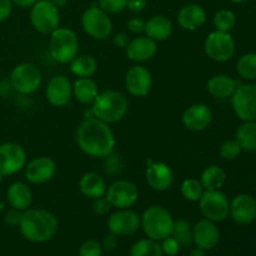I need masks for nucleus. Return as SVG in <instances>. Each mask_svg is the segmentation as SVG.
<instances>
[{
	"mask_svg": "<svg viewBox=\"0 0 256 256\" xmlns=\"http://www.w3.org/2000/svg\"><path fill=\"white\" fill-rule=\"evenodd\" d=\"M118 238L115 234L112 232H109L108 235H105L104 239L102 242V250H106V252H112V250L116 249L118 246Z\"/></svg>",
	"mask_w": 256,
	"mask_h": 256,
	"instance_id": "c03bdc74",
	"label": "nucleus"
},
{
	"mask_svg": "<svg viewBox=\"0 0 256 256\" xmlns=\"http://www.w3.org/2000/svg\"><path fill=\"white\" fill-rule=\"evenodd\" d=\"M205 190L200 180L195 179V178H188L180 185V192H182V198L190 202H199Z\"/></svg>",
	"mask_w": 256,
	"mask_h": 256,
	"instance_id": "72a5a7b5",
	"label": "nucleus"
},
{
	"mask_svg": "<svg viewBox=\"0 0 256 256\" xmlns=\"http://www.w3.org/2000/svg\"><path fill=\"white\" fill-rule=\"evenodd\" d=\"M36 2L38 0H12V5H15V6H18V8H22V9H28V8H32Z\"/></svg>",
	"mask_w": 256,
	"mask_h": 256,
	"instance_id": "8fccbe9b",
	"label": "nucleus"
},
{
	"mask_svg": "<svg viewBox=\"0 0 256 256\" xmlns=\"http://www.w3.org/2000/svg\"><path fill=\"white\" fill-rule=\"evenodd\" d=\"M128 59L135 62H145L152 60L158 52V44L146 35H139L130 40L125 48Z\"/></svg>",
	"mask_w": 256,
	"mask_h": 256,
	"instance_id": "4be33fe9",
	"label": "nucleus"
},
{
	"mask_svg": "<svg viewBox=\"0 0 256 256\" xmlns=\"http://www.w3.org/2000/svg\"><path fill=\"white\" fill-rule=\"evenodd\" d=\"M199 180L204 190H220L226 182V172L219 165H209L202 170Z\"/></svg>",
	"mask_w": 256,
	"mask_h": 256,
	"instance_id": "c85d7f7f",
	"label": "nucleus"
},
{
	"mask_svg": "<svg viewBox=\"0 0 256 256\" xmlns=\"http://www.w3.org/2000/svg\"><path fill=\"white\" fill-rule=\"evenodd\" d=\"M232 106L242 122H256V84L238 85L232 95Z\"/></svg>",
	"mask_w": 256,
	"mask_h": 256,
	"instance_id": "9b49d317",
	"label": "nucleus"
},
{
	"mask_svg": "<svg viewBox=\"0 0 256 256\" xmlns=\"http://www.w3.org/2000/svg\"><path fill=\"white\" fill-rule=\"evenodd\" d=\"M198 202L202 214L210 222H224L230 214V202L222 190H205Z\"/></svg>",
	"mask_w": 256,
	"mask_h": 256,
	"instance_id": "9d476101",
	"label": "nucleus"
},
{
	"mask_svg": "<svg viewBox=\"0 0 256 256\" xmlns=\"http://www.w3.org/2000/svg\"><path fill=\"white\" fill-rule=\"evenodd\" d=\"M102 246L96 240H86L79 249V256H102Z\"/></svg>",
	"mask_w": 256,
	"mask_h": 256,
	"instance_id": "ea45409f",
	"label": "nucleus"
},
{
	"mask_svg": "<svg viewBox=\"0 0 256 256\" xmlns=\"http://www.w3.org/2000/svg\"><path fill=\"white\" fill-rule=\"evenodd\" d=\"M42 82V74L32 62H22L12 69L10 74V85L22 95L34 94Z\"/></svg>",
	"mask_w": 256,
	"mask_h": 256,
	"instance_id": "0eeeda50",
	"label": "nucleus"
},
{
	"mask_svg": "<svg viewBox=\"0 0 256 256\" xmlns=\"http://www.w3.org/2000/svg\"><path fill=\"white\" fill-rule=\"evenodd\" d=\"M230 2H232L234 4H242V2H248V0H230Z\"/></svg>",
	"mask_w": 256,
	"mask_h": 256,
	"instance_id": "864d4df0",
	"label": "nucleus"
},
{
	"mask_svg": "<svg viewBox=\"0 0 256 256\" xmlns=\"http://www.w3.org/2000/svg\"><path fill=\"white\" fill-rule=\"evenodd\" d=\"M98 70V62L92 55H78L70 62V72L78 78H92Z\"/></svg>",
	"mask_w": 256,
	"mask_h": 256,
	"instance_id": "c756f323",
	"label": "nucleus"
},
{
	"mask_svg": "<svg viewBox=\"0 0 256 256\" xmlns=\"http://www.w3.org/2000/svg\"><path fill=\"white\" fill-rule=\"evenodd\" d=\"M128 29H129L130 32H132V34L135 35L142 34L145 30V22L142 18H132V19L128 22Z\"/></svg>",
	"mask_w": 256,
	"mask_h": 256,
	"instance_id": "37998d69",
	"label": "nucleus"
},
{
	"mask_svg": "<svg viewBox=\"0 0 256 256\" xmlns=\"http://www.w3.org/2000/svg\"><path fill=\"white\" fill-rule=\"evenodd\" d=\"M182 125L190 132H204L212 124V112L206 104H192L182 112Z\"/></svg>",
	"mask_w": 256,
	"mask_h": 256,
	"instance_id": "6ab92c4d",
	"label": "nucleus"
},
{
	"mask_svg": "<svg viewBox=\"0 0 256 256\" xmlns=\"http://www.w3.org/2000/svg\"><path fill=\"white\" fill-rule=\"evenodd\" d=\"M59 222L52 212L44 209H26L22 212L19 229L22 236L32 242H45L58 232Z\"/></svg>",
	"mask_w": 256,
	"mask_h": 256,
	"instance_id": "f03ea898",
	"label": "nucleus"
},
{
	"mask_svg": "<svg viewBox=\"0 0 256 256\" xmlns=\"http://www.w3.org/2000/svg\"><path fill=\"white\" fill-rule=\"evenodd\" d=\"M236 72L244 80H256V52L242 55L236 62Z\"/></svg>",
	"mask_w": 256,
	"mask_h": 256,
	"instance_id": "f704fd0d",
	"label": "nucleus"
},
{
	"mask_svg": "<svg viewBox=\"0 0 256 256\" xmlns=\"http://www.w3.org/2000/svg\"><path fill=\"white\" fill-rule=\"evenodd\" d=\"M232 220L240 225H249L256 219V200L250 194H239L230 202Z\"/></svg>",
	"mask_w": 256,
	"mask_h": 256,
	"instance_id": "412c9836",
	"label": "nucleus"
},
{
	"mask_svg": "<svg viewBox=\"0 0 256 256\" xmlns=\"http://www.w3.org/2000/svg\"><path fill=\"white\" fill-rule=\"evenodd\" d=\"M45 96L52 106L64 108L72 99V84L65 75H55L49 80Z\"/></svg>",
	"mask_w": 256,
	"mask_h": 256,
	"instance_id": "a211bd4d",
	"label": "nucleus"
},
{
	"mask_svg": "<svg viewBox=\"0 0 256 256\" xmlns=\"http://www.w3.org/2000/svg\"><path fill=\"white\" fill-rule=\"evenodd\" d=\"M25 178L30 184H46L56 174V162L49 156H38L25 165Z\"/></svg>",
	"mask_w": 256,
	"mask_h": 256,
	"instance_id": "2eb2a0df",
	"label": "nucleus"
},
{
	"mask_svg": "<svg viewBox=\"0 0 256 256\" xmlns=\"http://www.w3.org/2000/svg\"><path fill=\"white\" fill-rule=\"evenodd\" d=\"M140 226L149 239L162 242L172 235L174 219L166 208L152 205L146 208L140 216Z\"/></svg>",
	"mask_w": 256,
	"mask_h": 256,
	"instance_id": "20e7f679",
	"label": "nucleus"
},
{
	"mask_svg": "<svg viewBox=\"0 0 256 256\" xmlns=\"http://www.w3.org/2000/svg\"><path fill=\"white\" fill-rule=\"evenodd\" d=\"M92 105V116L109 125L122 122L129 110L128 98L122 92L112 89L99 92Z\"/></svg>",
	"mask_w": 256,
	"mask_h": 256,
	"instance_id": "7ed1b4c3",
	"label": "nucleus"
},
{
	"mask_svg": "<svg viewBox=\"0 0 256 256\" xmlns=\"http://www.w3.org/2000/svg\"><path fill=\"white\" fill-rule=\"evenodd\" d=\"M212 22H214L215 30L230 32L234 29L235 25H236V15H235L232 10L222 9L215 12Z\"/></svg>",
	"mask_w": 256,
	"mask_h": 256,
	"instance_id": "c9c22d12",
	"label": "nucleus"
},
{
	"mask_svg": "<svg viewBox=\"0 0 256 256\" xmlns=\"http://www.w3.org/2000/svg\"><path fill=\"white\" fill-rule=\"evenodd\" d=\"M52 2H54L55 5H56L58 8H62V6H65V5H66V2H68V0H52Z\"/></svg>",
	"mask_w": 256,
	"mask_h": 256,
	"instance_id": "603ef678",
	"label": "nucleus"
},
{
	"mask_svg": "<svg viewBox=\"0 0 256 256\" xmlns=\"http://www.w3.org/2000/svg\"><path fill=\"white\" fill-rule=\"evenodd\" d=\"M204 52L212 62H226L235 55L236 45L230 32L214 30L205 39Z\"/></svg>",
	"mask_w": 256,
	"mask_h": 256,
	"instance_id": "1a4fd4ad",
	"label": "nucleus"
},
{
	"mask_svg": "<svg viewBox=\"0 0 256 256\" xmlns=\"http://www.w3.org/2000/svg\"><path fill=\"white\" fill-rule=\"evenodd\" d=\"M206 22V12L204 8L196 2L184 5L178 12V24L182 29L194 32Z\"/></svg>",
	"mask_w": 256,
	"mask_h": 256,
	"instance_id": "5701e85b",
	"label": "nucleus"
},
{
	"mask_svg": "<svg viewBox=\"0 0 256 256\" xmlns=\"http://www.w3.org/2000/svg\"><path fill=\"white\" fill-rule=\"evenodd\" d=\"M146 5V0H128L126 9L130 10L132 12H134V14H139V12H144Z\"/></svg>",
	"mask_w": 256,
	"mask_h": 256,
	"instance_id": "a18cd8bd",
	"label": "nucleus"
},
{
	"mask_svg": "<svg viewBox=\"0 0 256 256\" xmlns=\"http://www.w3.org/2000/svg\"><path fill=\"white\" fill-rule=\"evenodd\" d=\"M50 56L59 64H70L79 55V39L76 32L70 28L59 26L50 34Z\"/></svg>",
	"mask_w": 256,
	"mask_h": 256,
	"instance_id": "39448f33",
	"label": "nucleus"
},
{
	"mask_svg": "<svg viewBox=\"0 0 256 256\" xmlns=\"http://www.w3.org/2000/svg\"><path fill=\"white\" fill-rule=\"evenodd\" d=\"M106 182L96 172H88L79 180V190L84 196L90 199L104 196L106 192Z\"/></svg>",
	"mask_w": 256,
	"mask_h": 256,
	"instance_id": "393cba45",
	"label": "nucleus"
},
{
	"mask_svg": "<svg viewBox=\"0 0 256 256\" xmlns=\"http://www.w3.org/2000/svg\"><path fill=\"white\" fill-rule=\"evenodd\" d=\"M6 198L12 209L24 212L32 206V192L29 185L25 184V182H15L8 188Z\"/></svg>",
	"mask_w": 256,
	"mask_h": 256,
	"instance_id": "b1692460",
	"label": "nucleus"
},
{
	"mask_svg": "<svg viewBox=\"0 0 256 256\" xmlns=\"http://www.w3.org/2000/svg\"><path fill=\"white\" fill-rule=\"evenodd\" d=\"M162 245L156 240L146 238L135 242L130 249V256H162Z\"/></svg>",
	"mask_w": 256,
	"mask_h": 256,
	"instance_id": "2f4dec72",
	"label": "nucleus"
},
{
	"mask_svg": "<svg viewBox=\"0 0 256 256\" xmlns=\"http://www.w3.org/2000/svg\"><path fill=\"white\" fill-rule=\"evenodd\" d=\"M128 0H98V6L109 15L119 14L126 9Z\"/></svg>",
	"mask_w": 256,
	"mask_h": 256,
	"instance_id": "4c0bfd02",
	"label": "nucleus"
},
{
	"mask_svg": "<svg viewBox=\"0 0 256 256\" xmlns=\"http://www.w3.org/2000/svg\"><path fill=\"white\" fill-rule=\"evenodd\" d=\"M22 212H20V210H16V209H12L9 210V212H6V215H5V220H6V222L9 225H12V226H19L20 224V220H22Z\"/></svg>",
	"mask_w": 256,
	"mask_h": 256,
	"instance_id": "49530a36",
	"label": "nucleus"
},
{
	"mask_svg": "<svg viewBox=\"0 0 256 256\" xmlns=\"http://www.w3.org/2000/svg\"><path fill=\"white\" fill-rule=\"evenodd\" d=\"M105 196L115 209H130L139 200V190L132 182L119 179L108 186Z\"/></svg>",
	"mask_w": 256,
	"mask_h": 256,
	"instance_id": "f8f14e48",
	"label": "nucleus"
},
{
	"mask_svg": "<svg viewBox=\"0 0 256 256\" xmlns=\"http://www.w3.org/2000/svg\"><path fill=\"white\" fill-rule=\"evenodd\" d=\"M206 252V250H204V249H202V248L196 246V249L192 250V252L189 254V256H206V252Z\"/></svg>",
	"mask_w": 256,
	"mask_h": 256,
	"instance_id": "3c124183",
	"label": "nucleus"
},
{
	"mask_svg": "<svg viewBox=\"0 0 256 256\" xmlns=\"http://www.w3.org/2000/svg\"><path fill=\"white\" fill-rule=\"evenodd\" d=\"M125 88L132 96L144 98L152 88V75L144 65L136 64L125 74Z\"/></svg>",
	"mask_w": 256,
	"mask_h": 256,
	"instance_id": "4468645a",
	"label": "nucleus"
},
{
	"mask_svg": "<svg viewBox=\"0 0 256 256\" xmlns=\"http://www.w3.org/2000/svg\"><path fill=\"white\" fill-rule=\"evenodd\" d=\"M30 22L38 32L50 35L60 26L59 8L52 0H38L30 8Z\"/></svg>",
	"mask_w": 256,
	"mask_h": 256,
	"instance_id": "423d86ee",
	"label": "nucleus"
},
{
	"mask_svg": "<svg viewBox=\"0 0 256 256\" xmlns=\"http://www.w3.org/2000/svg\"><path fill=\"white\" fill-rule=\"evenodd\" d=\"M82 30L95 40H105L112 35V22L110 15L98 5L88 8L82 15Z\"/></svg>",
	"mask_w": 256,
	"mask_h": 256,
	"instance_id": "6e6552de",
	"label": "nucleus"
},
{
	"mask_svg": "<svg viewBox=\"0 0 256 256\" xmlns=\"http://www.w3.org/2000/svg\"><path fill=\"white\" fill-rule=\"evenodd\" d=\"M145 179L152 190L162 192L169 190L174 184V172L166 162L149 160L145 170Z\"/></svg>",
	"mask_w": 256,
	"mask_h": 256,
	"instance_id": "f3484780",
	"label": "nucleus"
},
{
	"mask_svg": "<svg viewBox=\"0 0 256 256\" xmlns=\"http://www.w3.org/2000/svg\"><path fill=\"white\" fill-rule=\"evenodd\" d=\"M130 40L132 39H130V36L126 32H118L114 36V39H112V42L119 49H125L128 46V44L130 42Z\"/></svg>",
	"mask_w": 256,
	"mask_h": 256,
	"instance_id": "09e8293b",
	"label": "nucleus"
},
{
	"mask_svg": "<svg viewBox=\"0 0 256 256\" xmlns=\"http://www.w3.org/2000/svg\"><path fill=\"white\" fill-rule=\"evenodd\" d=\"M12 10V0H0V22H5L10 16Z\"/></svg>",
	"mask_w": 256,
	"mask_h": 256,
	"instance_id": "de8ad7c7",
	"label": "nucleus"
},
{
	"mask_svg": "<svg viewBox=\"0 0 256 256\" xmlns=\"http://www.w3.org/2000/svg\"><path fill=\"white\" fill-rule=\"evenodd\" d=\"M112 209V204L109 202V200L106 199V196H100V198H96V199H94V202H92V210H94V212L96 215H100V216H102V215H106L109 214L110 210Z\"/></svg>",
	"mask_w": 256,
	"mask_h": 256,
	"instance_id": "79ce46f5",
	"label": "nucleus"
},
{
	"mask_svg": "<svg viewBox=\"0 0 256 256\" xmlns=\"http://www.w3.org/2000/svg\"><path fill=\"white\" fill-rule=\"evenodd\" d=\"M75 139L79 149L92 158H106L116 146L115 134L109 124L95 116L85 118L78 126Z\"/></svg>",
	"mask_w": 256,
	"mask_h": 256,
	"instance_id": "f257e3e1",
	"label": "nucleus"
},
{
	"mask_svg": "<svg viewBox=\"0 0 256 256\" xmlns=\"http://www.w3.org/2000/svg\"><path fill=\"white\" fill-rule=\"evenodd\" d=\"M235 139L242 150L256 152V122H244L236 130Z\"/></svg>",
	"mask_w": 256,
	"mask_h": 256,
	"instance_id": "7c9ffc66",
	"label": "nucleus"
},
{
	"mask_svg": "<svg viewBox=\"0 0 256 256\" xmlns=\"http://www.w3.org/2000/svg\"><path fill=\"white\" fill-rule=\"evenodd\" d=\"M172 236L179 242L182 248L189 246L192 242V226L186 219L174 220Z\"/></svg>",
	"mask_w": 256,
	"mask_h": 256,
	"instance_id": "473e14b6",
	"label": "nucleus"
},
{
	"mask_svg": "<svg viewBox=\"0 0 256 256\" xmlns=\"http://www.w3.org/2000/svg\"><path fill=\"white\" fill-rule=\"evenodd\" d=\"M99 88L92 78H78L72 84V96L84 105H92L99 94Z\"/></svg>",
	"mask_w": 256,
	"mask_h": 256,
	"instance_id": "cd10ccee",
	"label": "nucleus"
},
{
	"mask_svg": "<svg viewBox=\"0 0 256 256\" xmlns=\"http://www.w3.org/2000/svg\"><path fill=\"white\" fill-rule=\"evenodd\" d=\"M242 152V149L236 139L225 140L222 146H220V155H222V159L228 160V162H232V160L238 159Z\"/></svg>",
	"mask_w": 256,
	"mask_h": 256,
	"instance_id": "e433bc0d",
	"label": "nucleus"
},
{
	"mask_svg": "<svg viewBox=\"0 0 256 256\" xmlns=\"http://www.w3.org/2000/svg\"><path fill=\"white\" fill-rule=\"evenodd\" d=\"M109 232L116 236H129L140 228V216L130 209H118L108 219Z\"/></svg>",
	"mask_w": 256,
	"mask_h": 256,
	"instance_id": "dca6fc26",
	"label": "nucleus"
},
{
	"mask_svg": "<svg viewBox=\"0 0 256 256\" xmlns=\"http://www.w3.org/2000/svg\"><path fill=\"white\" fill-rule=\"evenodd\" d=\"M172 22L165 15H154L145 22V35L154 42H164L172 34Z\"/></svg>",
	"mask_w": 256,
	"mask_h": 256,
	"instance_id": "a878e982",
	"label": "nucleus"
},
{
	"mask_svg": "<svg viewBox=\"0 0 256 256\" xmlns=\"http://www.w3.org/2000/svg\"><path fill=\"white\" fill-rule=\"evenodd\" d=\"M162 254L168 255V256H175L178 255V252H179L180 250V245L179 242H176V240L174 239V238L170 235V236L165 238L164 240H162Z\"/></svg>",
	"mask_w": 256,
	"mask_h": 256,
	"instance_id": "a19ab883",
	"label": "nucleus"
},
{
	"mask_svg": "<svg viewBox=\"0 0 256 256\" xmlns=\"http://www.w3.org/2000/svg\"><path fill=\"white\" fill-rule=\"evenodd\" d=\"M220 230L216 222L202 219L192 226V242L198 248L204 250H212L219 244Z\"/></svg>",
	"mask_w": 256,
	"mask_h": 256,
	"instance_id": "aec40b11",
	"label": "nucleus"
},
{
	"mask_svg": "<svg viewBox=\"0 0 256 256\" xmlns=\"http://www.w3.org/2000/svg\"><path fill=\"white\" fill-rule=\"evenodd\" d=\"M105 162H104V166H105V172L109 175H116L120 174V172L122 170V159L120 155L114 154L112 152L110 155H108L106 158H104Z\"/></svg>",
	"mask_w": 256,
	"mask_h": 256,
	"instance_id": "58836bf2",
	"label": "nucleus"
},
{
	"mask_svg": "<svg viewBox=\"0 0 256 256\" xmlns=\"http://www.w3.org/2000/svg\"><path fill=\"white\" fill-rule=\"evenodd\" d=\"M28 162V154L18 142L0 144V175L9 176L22 172Z\"/></svg>",
	"mask_w": 256,
	"mask_h": 256,
	"instance_id": "ddd939ff",
	"label": "nucleus"
},
{
	"mask_svg": "<svg viewBox=\"0 0 256 256\" xmlns=\"http://www.w3.org/2000/svg\"><path fill=\"white\" fill-rule=\"evenodd\" d=\"M238 88V82L229 75L218 74L210 78L206 82V90L212 96L216 99L232 98Z\"/></svg>",
	"mask_w": 256,
	"mask_h": 256,
	"instance_id": "bb28decb",
	"label": "nucleus"
}]
</instances>
